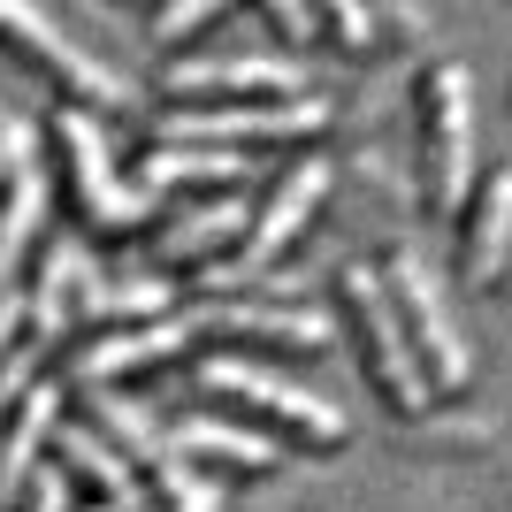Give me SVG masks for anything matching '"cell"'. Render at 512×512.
I'll use <instances>...</instances> for the list:
<instances>
[{
    "label": "cell",
    "mask_w": 512,
    "mask_h": 512,
    "mask_svg": "<svg viewBox=\"0 0 512 512\" xmlns=\"http://www.w3.org/2000/svg\"><path fill=\"white\" fill-rule=\"evenodd\" d=\"M46 153H54V184L69 192V207H77V222H85V230L130 237L138 222H153L161 192H146V184H130V176L115 169L107 130H100V115H92V107L54 100V115H46Z\"/></svg>",
    "instance_id": "cell-1"
},
{
    "label": "cell",
    "mask_w": 512,
    "mask_h": 512,
    "mask_svg": "<svg viewBox=\"0 0 512 512\" xmlns=\"http://www.w3.org/2000/svg\"><path fill=\"white\" fill-rule=\"evenodd\" d=\"M192 390H199V398H214V406H237V421L283 428V436H299V444H314V451H337L344 436H352L344 406H329V398L306 390V383L268 375V367L245 360V352H207V360L192 367Z\"/></svg>",
    "instance_id": "cell-2"
},
{
    "label": "cell",
    "mask_w": 512,
    "mask_h": 512,
    "mask_svg": "<svg viewBox=\"0 0 512 512\" xmlns=\"http://www.w3.org/2000/svg\"><path fill=\"white\" fill-rule=\"evenodd\" d=\"M413 123H421V207L451 214L459 199H474V85L459 62H421L413 77Z\"/></svg>",
    "instance_id": "cell-3"
},
{
    "label": "cell",
    "mask_w": 512,
    "mask_h": 512,
    "mask_svg": "<svg viewBox=\"0 0 512 512\" xmlns=\"http://www.w3.org/2000/svg\"><path fill=\"white\" fill-rule=\"evenodd\" d=\"M337 306L344 321H352V344H360V360L367 375H375V390H383V406L390 413H428V375L421 360H413V344H406V321H398V299H390V283L375 260H344L337 268Z\"/></svg>",
    "instance_id": "cell-4"
},
{
    "label": "cell",
    "mask_w": 512,
    "mask_h": 512,
    "mask_svg": "<svg viewBox=\"0 0 512 512\" xmlns=\"http://www.w3.org/2000/svg\"><path fill=\"white\" fill-rule=\"evenodd\" d=\"M383 283H390V299H398V321H406V344H413V360H421L428 390H436V398H459L474 360H467V337H459V321H451L436 276H428V260L413 253V245H390Z\"/></svg>",
    "instance_id": "cell-5"
},
{
    "label": "cell",
    "mask_w": 512,
    "mask_h": 512,
    "mask_svg": "<svg viewBox=\"0 0 512 512\" xmlns=\"http://www.w3.org/2000/svg\"><path fill=\"white\" fill-rule=\"evenodd\" d=\"M329 184H337L329 153H299V161H291V169L268 184V199L253 207V230H245V245H237L222 268H207V276H199V291H237L245 276H260V268H268V260H276L283 245L306 230V214L321 207V192H329Z\"/></svg>",
    "instance_id": "cell-6"
},
{
    "label": "cell",
    "mask_w": 512,
    "mask_h": 512,
    "mask_svg": "<svg viewBox=\"0 0 512 512\" xmlns=\"http://www.w3.org/2000/svg\"><path fill=\"white\" fill-rule=\"evenodd\" d=\"M329 123V100H230V107H169L153 115L146 138L153 146H237V138H314Z\"/></svg>",
    "instance_id": "cell-7"
},
{
    "label": "cell",
    "mask_w": 512,
    "mask_h": 512,
    "mask_svg": "<svg viewBox=\"0 0 512 512\" xmlns=\"http://www.w3.org/2000/svg\"><path fill=\"white\" fill-rule=\"evenodd\" d=\"M0 31H8V46H16L31 69H46L54 85H62V100H77V107H130V77L123 69H107L92 46H77L69 31H54V23L31 8V0H0Z\"/></svg>",
    "instance_id": "cell-8"
},
{
    "label": "cell",
    "mask_w": 512,
    "mask_h": 512,
    "mask_svg": "<svg viewBox=\"0 0 512 512\" xmlns=\"http://www.w3.org/2000/svg\"><path fill=\"white\" fill-rule=\"evenodd\" d=\"M161 92L176 107L306 100V62H283V54H184V62H161Z\"/></svg>",
    "instance_id": "cell-9"
},
{
    "label": "cell",
    "mask_w": 512,
    "mask_h": 512,
    "mask_svg": "<svg viewBox=\"0 0 512 512\" xmlns=\"http://www.w3.org/2000/svg\"><path fill=\"white\" fill-rule=\"evenodd\" d=\"M85 283H92V260H85V237L77 230H54L39 245V260L23 268V283H8L23 299V337L31 344H54L77 321V306H85Z\"/></svg>",
    "instance_id": "cell-10"
},
{
    "label": "cell",
    "mask_w": 512,
    "mask_h": 512,
    "mask_svg": "<svg viewBox=\"0 0 512 512\" xmlns=\"http://www.w3.org/2000/svg\"><path fill=\"white\" fill-rule=\"evenodd\" d=\"M199 321H207L214 337L245 344V352H329V337H337V321L321 314V306H299V299H207L199 306Z\"/></svg>",
    "instance_id": "cell-11"
},
{
    "label": "cell",
    "mask_w": 512,
    "mask_h": 512,
    "mask_svg": "<svg viewBox=\"0 0 512 512\" xmlns=\"http://www.w3.org/2000/svg\"><path fill=\"white\" fill-rule=\"evenodd\" d=\"M207 329L199 314H169V321H146V329H100V337L77 344V360H69V375H77V390L85 383H123V375H138V367H161L176 360V352H192V337Z\"/></svg>",
    "instance_id": "cell-12"
},
{
    "label": "cell",
    "mask_w": 512,
    "mask_h": 512,
    "mask_svg": "<svg viewBox=\"0 0 512 512\" xmlns=\"http://www.w3.org/2000/svg\"><path fill=\"white\" fill-rule=\"evenodd\" d=\"M0 169H8V214H0V268L8 283H23V253L39 237L46 214V169H39V138L23 115H0Z\"/></svg>",
    "instance_id": "cell-13"
},
{
    "label": "cell",
    "mask_w": 512,
    "mask_h": 512,
    "mask_svg": "<svg viewBox=\"0 0 512 512\" xmlns=\"http://www.w3.org/2000/svg\"><path fill=\"white\" fill-rule=\"evenodd\" d=\"M54 467H62L77 490H92V505H115V512H146L153 505L146 474L130 467L100 428H85V421H62V428H54Z\"/></svg>",
    "instance_id": "cell-14"
},
{
    "label": "cell",
    "mask_w": 512,
    "mask_h": 512,
    "mask_svg": "<svg viewBox=\"0 0 512 512\" xmlns=\"http://www.w3.org/2000/svg\"><path fill=\"white\" fill-rule=\"evenodd\" d=\"M512 260V161H490V176L474 184L467 222H459V276L474 291H490Z\"/></svg>",
    "instance_id": "cell-15"
},
{
    "label": "cell",
    "mask_w": 512,
    "mask_h": 512,
    "mask_svg": "<svg viewBox=\"0 0 512 512\" xmlns=\"http://www.w3.org/2000/svg\"><path fill=\"white\" fill-rule=\"evenodd\" d=\"M169 444L192 459V467H230V474H276L283 444L253 421H222V413H184L169 428Z\"/></svg>",
    "instance_id": "cell-16"
},
{
    "label": "cell",
    "mask_w": 512,
    "mask_h": 512,
    "mask_svg": "<svg viewBox=\"0 0 512 512\" xmlns=\"http://www.w3.org/2000/svg\"><path fill=\"white\" fill-rule=\"evenodd\" d=\"M54 428H62V383L39 375V383L8 398V451H0V505H16L31 482H39V451H54Z\"/></svg>",
    "instance_id": "cell-17"
},
{
    "label": "cell",
    "mask_w": 512,
    "mask_h": 512,
    "mask_svg": "<svg viewBox=\"0 0 512 512\" xmlns=\"http://www.w3.org/2000/svg\"><path fill=\"white\" fill-rule=\"evenodd\" d=\"M77 421H85V428H100V436H107L115 451H123V459H130L138 474H153V467H161V459L176 451V444H169V428L153 421L146 406L115 398L107 383H85V390H77Z\"/></svg>",
    "instance_id": "cell-18"
},
{
    "label": "cell",
    "mask_w": 512,
    "mask_h": 512,
    "mask_svg": "<svg viewBox=\"0 0 512 512\" xmlns=\"http://www.w3.org/2000/svg\"><path fill=\"white\" fill-rule=\"evenodd\" d=\"M184 314V291L169 276H92L77 321H100V329H146V321Z\"/></svg>",
    "instance_id": "cell-19"
},
{
    "label": "cell",
    "mask_w": 512,
    "mask_h": 512,
    "mask_svg": "<svg viewBox=\"0 0 512 512\" xmlns=\"http://www.w3.org/2000/svg\"><path fill=\"white\" fill-rule=\"evenodd\" d=\"M245 230H253L245 199H237V192H222V199H207V207H184V214H176L169 230H161V253L207 276V268H222V260H230L222 245H230V237H245Z\"/></svg>",
    "instance_id": "cell-20"
},
{
    "label": "cell",
    "mask_w": 512,
    "mask_h": 512,
    "mask_svg": "<svg viewBox=\"0 0 512 512\" xmlns=\"http://www.w3.org/2000/svg\"><path fill=\"white\" fill-rule=\"evenodd\" d=\"M237 176H245L237 146H146L130 184H146V192H199V184H237Z\"/></svg>",
    "instance_id": "cell-21"
},
{
    "label": "cell",
    "mask_w": 512,
    "mask_h": 512,
    "mask_svg": "<svg viewBox=\"0 0 512 512\" xmlns=\"http://www.w3.org/2000/svg\"><path fill=\"white\" fill-rule=\"evenodd\" d=\"M146 490H153V512H222V490H214V474H207V467H192L184 451H169V459L146 474Z\"/></svg>",
    "instance_id": "cell-22"
},
{
    "label": "cell",
    "mask_w": 512,
    "mask_h": 512,
    "mask_svg": "<svg viewBox=\"0 0 512 512\" xmlns=\"http://www.w3.org/2000/svg\"><path fill=\"white\" fill-rule=\"evenodd\" d=\"M321 39H337L344 54H367V46L383 39V16L360 8V0H321Z\"/></svg>",
    "instance_id": "cell-23"
},
{
    "label": "cell",
    "mask_w": 512,
    "mask_h": 512,
    "mask_svg": "<svg viewBox=\"0 0 512 512\" xmlns=\"http://www.w3.org/2000/svg\"><path fill=\"white\" fill-rule=\"evenodd\" d=\"M230 16V0H169L161 16H153V39L176 46V39H192V31H207V23Z\"/></svg>",
    "instance_id": "cell-24"
},
{
    "label": "cell",
    "mask_w": 512,
    "mask_h": 512,
    "mask_svg": "<svg viewBox=\"0 0 512 512\" xmlns=\"http://www.w3.org/2000/svg\"><path fill=\"white\" fill-rule=\"evenodd\" d=\"M253 8H260V23H268L276 39H291V46L321 39V8H299V0H253Z\"/></svg>",
    "instance_id": "cell-25"
},
{
    "label": "cell",
    "mask_w": 512,
    "mask_h": 512,
    "mask_svg": "<svg viewBox=\"0 0 512 512\" xmlns=\"http://www.w3.org/2000/svg\"><path fill=\"white\" fill-rule=\"evenodd\" d=\"M69 490H77V482H69L62 467H39V482H31L8 512H69Z\"/></svg>",
    "instance_id": "cell-26"
}]
</instances>
